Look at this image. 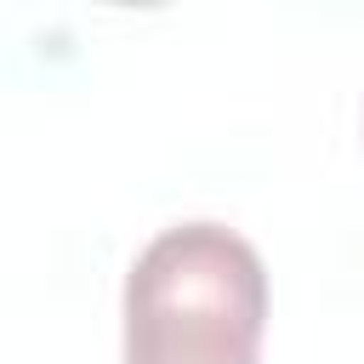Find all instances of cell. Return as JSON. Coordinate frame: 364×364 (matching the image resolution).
Segmentation results:
<instances>
[{
  "label": "cell",
  "mask_w": 364,
  "mask_h": 364,
  "mask_svg": "<svg viewBox=\"0 0 364 364\" xmlns=\"http://www.w3.org/2000/svg\"><path fill=\"white\" fill-rule=\"evenodd\" d=\"M267 267L222 222L154 233L125 273V364H262Z\"/></svg>",
  "instance_id": "obj_1"
}]
</instances>
